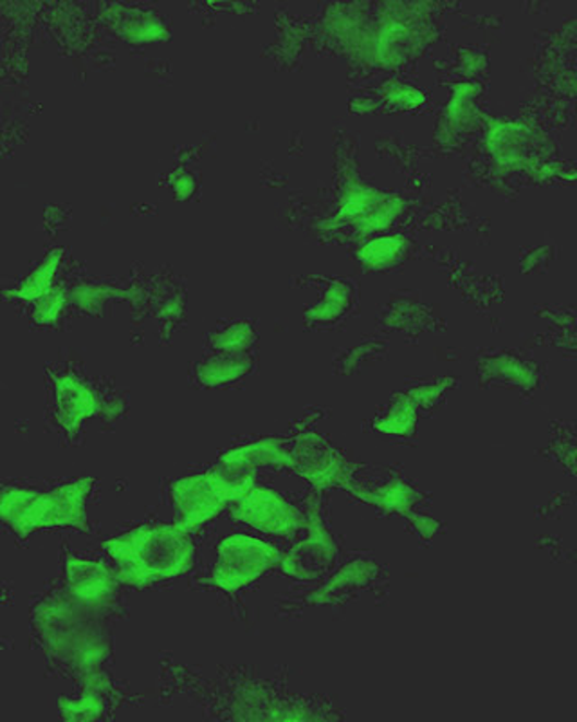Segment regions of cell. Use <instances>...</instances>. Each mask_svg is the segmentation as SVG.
Listing matches in <instances>:
<instances>
[{"instance_id":"cell-14","label":"cell","mask_w":577,"mask_h":722,"mask_svg":"<svg viewBox=\"0 0 577 722\" xmlns=\"http://www.w3.org/2000/svg\"><path fill=\"white\" fill-rule=\"evenodd\" d=\"M245 371L244 360L239 358H219V360L209 361L208 365L201 369V377L204 382L224 383L239 377Z\"/></svg>"},{"instance_id":"cell-7","label":"cell","mask_w":577,"mask_h":722,"mask_svg":"<svg viewBox=\"0 0 577 722\" xmlns=\"http://www.w3.org/2000/svg\"><path fill=\"white\" fill-rule=\"evenodd\" d=\"M65 580L73 597L79 598L80 602L93 605L107 602L118 591L115 575L98 562L69 558L65 564Z\"/></svg>"},{"instance_id":"cell-13","label":"cell","mask_w":577,"mask_h":722,"mask_svg":"<svg viewBox=\"0 0 577 722\" xmlns=\"http://www.w3.org/2000/svg\"><path fill=\"white\" fill-rule=\"evenodd\" d=\"M104 710V699L99 696V691L93 690L85 691L84 696L80 697L79 701H63L62 712L63 719H73V721H89V719H98Z\"/></svg>"},{"instance_id":"cell-8","label":"cell","mask_w":577,"mask_h":722,"mask_svg":"<svg viewBox=\"0 0 577 722\" xmlns=\"http://www.w3.org/2000/svg\"><path fill=\"white\" fill-rule=\"evenodd\" d=\"M58 409H60V419H62L65 429H79V424L84 419L91 418L96 412V398L84 383H80L74 377H63L60 380L57 390Z\"/></svg>"},{"instance_id":"cell-2","label":"cell","mask_w":577,"mask_h":722,"mask_svg":"<svg viewBox=\"0 0 577 722\" xmlns=\"http://www.w3.org/2000/svg\"><path fill=\"white\" fill-rule=\"evenodd\" d=\"M91 481L73 482L51 493L8 490L2 495V517L16 533L26 537L40 528H85V497Z\"/></svg>"},{"instance_id":"cell-12","label":"cell","mask_w":577,"mask_h":722,"mask_svg":"<svg viewBox=\"0 0 577 722\" xmlns=\"http://www.w3.org/2000/svg\"><path fill=\"white\" fill-rule=\"evenodd\" d=\"M363 498L364 501H369V503L383 506V508L405 512L410 506L411 492L402 482H394V484L377 488L374 492L363 493Z\"/></svg>"},{"instance_id":"cell-1","label":"cell","mask_w":577,"mask_h":722,"mask_svg":"<svg viewBox=\"0 0 577 722\" xmlns=\"http://www.w3.org/2000/svg\"><path fill=\"white\" fill-rule=\"evenodd\" d=\"M188 529L178 526H145L105 544L121 576L135 586L168 580L192 566L193 547Z\"/></svg>"},{"instance_id":"cell-6","label":"cell","mask_w":577,"mask_h":722,"mask_svg":"<svg viewBox=\"0 0 577 722\" xmlns=\"http://www.w3.org/2000/svg\"><path fill=\"white\" fill-rule=\"evenodd\" d=\"M229 504L235 517L267 533L289 534L300 524V515L291 504L273 490L253 486L251 482Z\"/></svg>"},{"instance_id":"cell-3","label":"cell","mask_w":577,"mask_h":722,"mask_svg":"<svg viewBox=\"0 0 577 722\" xmlns=\"http://www.w3.org/2000/svg\"><path fill=\"white\" fill-rule=\"evenodd\" d=\"M38 630L49 649L79 669H93L104 660V636L87 623L73 603L52 600L44 603L37 614Z\"/></svg>"},{"instance_id":"cell-15","label":"cell","mask_w":577,"mask_h":722,"mask_svg":"<svg viewBox=\"0 0 577 722\" xmlns=\"http://www.w3.org/2000/svg\"><path fill=\"white\" fill-rule=\"evenodd\" d=\"M411 419H413V416H411L410 410L397 409L390 418H386V424H380V429L383 432H392V434H405L411 426Z\"/></svg>"},{"instance_id":"cell-5","label":"cell","mask_w":577,"mask_h":722,"mask_svg":"<svg viewBox=\"0 0 577 722\" xmlns=\"http://www.w3.org/2000/svg\"><path fill=\"white\" fill-rule=\"evenodd\" d=\"M278 561L280 555L273 545L244 534H235L220 544L215 583L224 591H237L256 580Z\"/></svg>"},{"instance_id":"cell-11","label":"cell","mask_w":577,"mask_h":722,"mask_svg":"<svg viewBox=\"0 0 577 722\" xmlns=\"http://www.w3.org/2000/svg\"><path fill=\"white\" fill-rule=\"evenodd\" d=\"M287 459H289V456L281 448L280 443L264 441V443H256V445L229 452L228 456L224 457V465L231 468V470H242V468H250V466L278 465V462L287 461Z\"/></svg>"},{"instance_id":"cell-9","label":"cell","mask_w":577,"mask_h":722,"mask_svg":"<svg viewBox=\"0 0 577 722\" xmlns=\"http://www.w3.org/2000/svg\"><path fill=\"white\" fill-rule=\"evenodd\" d=\"M330 558H333V550H330L328 540L325 539V533H322L302 544V547L291 556V561L286 562V569L291 575L312 578L320 567L327 566Z\"/></svg>"},{"instance_id":"cell-10","label":"cell","mask_w":577,"mask_h":722,"mask_svg":"<svg viewBox=\"0 0 577 722\" xmlns=\"http://www.w3.org/2000/svg\"><path fill=\"white\" fill-rule=\"evenodd\" d=\"M298 450H300L298 461L309 479L314 482H333L334 479H339L341 461L334 454L333 448H323L314 441L309 448H298Z\"/></svg>"},{"instance_id":"cell-4","label":"cell","mask_w":577,"mask_h":722,"mask_svg":"<svg viewBox=\"0 0 577 722\" xmlns=\"http://www.w3.org/2000/svg\"><path fill=\"white\" fill-rule=\"evenodd\" d=\"M250 482V479L229 481L219 473L188 477L176 482V486L172 488V498L182 515L179 524L184 529H192L199 524L206 522L214 515L219 514L224 504L231 503L235 495L242 492Z\"/></svg>"}]
</instances>
